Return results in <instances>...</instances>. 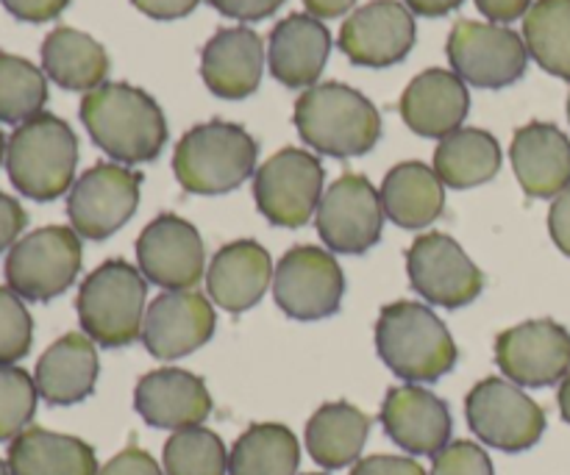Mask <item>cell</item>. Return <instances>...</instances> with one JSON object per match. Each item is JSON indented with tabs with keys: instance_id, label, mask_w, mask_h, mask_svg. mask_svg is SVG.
Returning a JSON list of instances; mask_svg holds the SVG:
<instances>
[{
	"instance_id": "obj_1",
	"label": "cell",
	"mask_w": 570,
	"mask_h": 475,
	"mask_svg": "<svg viewBox=\"0 0 570 475\" xmlns=\"http://www.w3.org/2000/svg\"><path fill=\"white\" fill-rule=\"evenodd\" d=\"M81 122L89 139L120 165L154 161L167 145V120L145 89L109 81L81 100Z\"/></svg>"
},
{
	"instance_id": "obj_2",
	"label": "cell",
	"mask_w": 570,
	"mask_h": 475,
	"mask_svg": "<svg viewBox=\"0 0 570 475\" xmlns=\"http://www.w3.org/2000/svg\"><path fill=\"white\" fill-rule=\"evenodd\" d=\"M295 128L312 150L334 159H354L376 148L382 115L348 83H315L295 100Z\"/></svg>"
},
{
	"instance_id": "obj_3",
	"label": "cell",
	"mask_w": 570,
	"mask_h": 475,
	"mask_svg": "<svg viewBox=\"0 0 570 475\" xmlns=\"http://www.w3.org/2000/svg\"><path fill=\"white\" fill-rule=\"evenodd\" d=\"M376 350L384 365L410 384L440 382L456 367V343L429 306L387 304L376 323Z\"/></svg>"
},
{
	"instance_id": "obj_4",
	"label": "cell",
	"mask_w": 570,
	"mask_h": 475,
	"mask_svg": "<svg viewBox=\"0 0 570 475\" xmlns=\"http://www.w3.org/2000/svg\"><path fill=\"white\" fill-rule=\"evenodd\" d=\"M78 165V139L61 117H31L14 128L6 145V172L26 198L48 204L72 189Z\"/></svg>"
},
{
	"instance_id": "obj_5",
	"label": "cell",
	"mask_w": 570,
	"mask_h": 475,
	"mask_svg": "<svg viewBox=\"0 0 570 475\" xmlns=\"http://www.w3.org/2000/svg\"><path fill=\"white\" fill-rule=\"evenodd\" d=\"M259 145L237 122L209 120L189 128L173 154V172L193 195H226L254 176Z\"/></svg>"
},
{
	"instance_id": "obj_6",
	"label": "cell",
	"mask_w": 570,
	"mask_h": 475,
	"mask_svg": "<svg viewBox=\"0 0 570 475\" xmlns=\"http://www.w3.org/2000/svg\"><path fill=\"white\" fill-rule=\"evenodd\" d=\"M148 281L126 259L95 267L78 289V320L83 334L100 348H126L142 337Z\"/></svg>"
},
{
	"instance_id": "obj_7",
	"label": "cell",
	"mask_w": 570,
	"mask_h": 475,
	"mask_svg": "<svg viewBox=\"0 0 570 475\" xmlns=\"http://www.w3.org/2000/svg\"><path fill=\"white\" fill-rule=\"evenodd\" d=\"M81 270V237L72 228L48 226L22 237L6 259V284L31 304L59 298Z\"/></svg>"
},
{
	"instance_id": "obj_8",
	"label": "cell",
	"mask_w": 570,
	"mask_h": 475,
	"mask_svg": "<svg viewBox=\"0 0 570 475\" xmlns=\"http://www.w3.org/2000/svg\"><path fill=\"white\" fill-rule=\"evenodd\" d=\"M465 417L484 445L507 454L534 448L546 432V412L540 404L507 378L479 382L465 398Z\"/></svg>"
},
{
	"instance_id": "obj_9",
	"label": "cell",
	"mask_w": 570,
	"mask_h": 475,
	"mask_svg": "<svg viewBox=\"0 0 570 475\" xmlns=\"http://www.w3.org/2000/svg\"><path fill=\"white\" fill-rule=\"evenodd\" d=\"M323 178L321 159L309 150H278L254 172L256 209L273 226H306L321 206Z\"/></svg>"
},
{
	"instance_id": "obj_10",
	"label": "cell",
	"mask_w": 570,
	"mask_h": 475,
	"mask_svg": "<svg viewBox=\"0 0 570 475\" xmlns=\"http://www.w3.org/2000/svg\"><path fill=\"white\" fill-rule=\"evenodd\" d=\"M445 53L456 76L479 89L510 87L521 81L529 65V50L521 33L493 22H454Z\"/></svg>"
},
{
	"instance_id": "obj_11",
	"label": "cell",
	"mask_w": 570,
	"mask_h": 475,
	"mask_svg": "<svg viewBox=\"0 0 570 475\" xmlns=\"http://www.w3.org/2000/svg\"><path fill=\"white\" fill-rule=\"evenodd\" d=\"M345 293L343 267L317 245H295L273 273V298L293 320H323L340 311Z\"/></svg>"
},
{
	"instance_id": "obj_12",
	"label": "cell",
	"mask_w": 570,
	"mask_h": 475,
	"mask_svg": "<svg viewBox=\"0 0 570 475\" xmlns=\"http://www.w3.org/2000/svg\"><path fill=\"white\" fill-rule=\"evenodd\" d=\"M139 187H142V176L128 167L111 165V161H98L89 167L72 184L70 198H67V217H70L72 231L92 243L109 239L137 211Z\"/></svg>"
},
{
	"instance_id": "obj_13",
	"label": "cell",
	"mask_w": 570,
	"mask_h": 475,
	"mask_svg": "<svg viewBox=\"0 0 570 475\" xmlns=\"http://www.w3.org/2000/svg\"><path fill=\"white\" fill-rule=\"evenodd\" d=\"M406 273L415 293L443 309H462L484 289V276L449 234H423L406 250Z\"/></svg>"
},
{
	"instance_id": "obj_14",
	"label": "cell",
	"mask_w": 570,
	"mask_h": 475,
	"mask_svg": "<svg viewBox=\"0 0 570 475\" xmlns=\"http://www.w3.org/2000/svg\"><path fill=\"white\" fill-rule=\"evenodd\" d=\"M382 195L365 176L345 172L323 192L317 206V234L334 254H367L382 239Z\"/></svg>"
},
{
	"instance_id": "obj_15",
	"label": "cell",
	"mask_w": 570,
	"mask_h": 475,
	"mask_svg": "<svg viewBox=\"0 0 570 475\" xmlns=\"http://www.w3.org/2000/svg\"><path fill=\"white\" fill-rule=\"evenodd\" d=\"M495 365L518 387H554L570 373V334L554 320H529L495 339Z\"/></svg>"
},
{
	"instance_id": "obj_16",
	"label": "cell",
	"mask_w": 570,
	"mask_h": 475,
	"mask_svg": "<svg viewBox=\"0 0 570 475\" xmlns=\"http://www.w3.org/2000/svg\"><path fill=\"white\" fill-rule=\"evenodd\" d=\"M137 265L145 281L184 293L204 278V239L198 228L176 215H159L137 239Z\"/></svg>"
},
{
	"instance_id": "obj_17",
	"label": "cell",
	"mask_w": 570,
	"mask_h": 475,
	"mask_svg": "<svg viewBox=\"0 0 570 475\" xmlns=\"http://www.w3.org/2000/svg\"><path fill=\"white\" fill-rule=\"evenodd\" d=\"M415 37V17L404 3L373 0L343 22L337 44L356 67L384 70L410 56Z\"/></svg>"
},
{
	"instance_id": "obj_18",
	"label": "cell",
	"mask_w": 570,
	"mask_h": 475,
	"mask_svg": "<svg viewBox=\"0 0 570 475\" xmlns=\"http://www.w3.org/2000/svg\"><path fill=\"white\" fill-rule=\"evenodd\" d=\"M217 326L209 298L200 293H161L145 311L142 343L150 356L161 362L181 359L204 348Z\"/></svg>"
},
{
	"instance_id": "obj_19",
	"label": "cell",
	"mask_w": 570,
	"mask_h": 475,
	"mask_svg": "<svg viewBox=\"0 0 570 475\" xmlns=\"http://www.w3.org/2000/svg\"><path fill=\"white\" fill-rule=\"evenodd\" d=\"M379 420L387 437L412 456H438L454 428L449 406L417 384L387 389Z\"/></svg>"
},
{
	"instance_id": "obj_20",
	"label": "cell",
	"mask_w": 570,
	"mask_h": 475,
	"mask_svg": "<svg viewBox=\"0 0 570 475\" xmlns=\"http://www.w3.org/2000/svg\"><path fill=\"white\" fill-rule=\"evenodd\" d=\"M134 409L148 426L181 432L200 426L212 415V395L204 378L178 367H161L139 378Z\"/></svg>"
},
{
	"instance_id": "obj_21",
	"label": "cell",
	"mask_w": 570,
	"mask_h": 475,
	"mask_svg": "<svg viewBox=\"0 0 570 475\" xmlns=\"http://www.w3.org/2000/svg\"><path fill=\"white\" fill-rule=\"evenodd\" d=\"M273 273L276 267L265 245L254 239H237V243L223 245L212 265L206 267V289L223 311L243 315L265 298Z\"/></svg>"
},
{
	"instance_id": "obj_22",
	"label": "cell",
	"mask_w": 570,
	"mask_h": 475,
	"mask_svg": "<svg viewBox=\"0 0 570 475\" xmlns=\"http://www.w3.org/2000/svg\"><path fill=\"white\" fill-rule=\"evenodd\" d=\"M471 111V92L456 72L432 67L410 81L401 95L406 128L426 139H445L460 131Z\"/></svg>"
},
{
	"instance_id": "obj_23",
	"label": "cell",
	"mask_w": 570,
	"mask_h": 475,
	"mask_svg": "<svg viewBox=\"0 0 570 475\" xmlns=\"http://www.w3.org/2000/svg\"><path fill=\"white\" fill-rule=\"evenodd\" d=\"M510 159L529 198L549 200L570 187V139L554 122L534 120L518 128Z\"/></svg>"
},
{
	"instance_id": "obj_24",
	"label": "cell",
	"mask_w": 570,
	"mask_h": 475,
	"mask_svg": "<svg viewBox=\"0 0 570 475\" xmlns=\"http://www.w3.org/2000/svg\"><path fill=\"white\" fill-rule=\"evenodd\" d=\"M265 70V44L250 28H220L200 53V76L212 95L243 100L259 89Z\"/></svg>"
},
{
	"instance_id": "obj_25",
	"label": "cell",
	"mask_w": 570,
	"mask_h": 475,
	"mask_svg": "<svg viewBox=\"0 0 570 475\" xmlns=\"http://www.w3.org/2000/svg\"><path fill=\"white\" fill-rule=\"evenodd\" d=\"M332 33L317 17L289 14L271 31L267 42V65L273 78L287 89H309L323 76Z\"/></svg>"
},
{
	"instance_id": "obj_26",
	"label": "cell",
	"mask_w": 570,
	"mask_h": 475,
	"mask_svg": "<svg viewBox=\"0 0 570 475\" xmlns=\"http://www.w3.org/2000/svg\"><path fill=\"white\" fill-rule=\"evenodd\" d=\"M98 350L87 334H65L37 362L33 382L50 406H72L87 400L98 384Z\"/></svg>"
},
{
	"instance_id": "obj_27",
	"label": "cell",
	"mask_w": 570,
	"mask_h": 475,
	"mask_svg": "<svg viewBox=\"0 0 570 475\" xmlns=\"http://www.w3.org/2000/svg\"><path fill=\"white\" fill-rule=\"evenodd\" d=\"M11 475H98L92 445L48 428H26L9 445Z\"/></svg>"
},
{
	"instance_id": "obj_28",
	"label": "cell",
	"mask_w": 570,
	"mask_h": 475,
	"mask_svg": "<svg viewBox=\"0 0 570 475\" xmlns=\"http://www.w3.org/2000/svg\"><path fill=\"white\" fill-rule=\"evenodd\" d=\"M384 215L401 228H426L443 215L445 184L423 161H401L382 181Z\"/></svg>"
},
{
	"instance_id": "obj_29",
	"label": "cell",
	"mask_w": 570,
	"mask_h": 475,
	"mask_svg": "<svg viewBox=\"0 0 570 475\" xmlns=\"http://www.w3.org/2000/svg\"><path fill=\"white\" fill-rule=\"evenodd\" d=\"M45 76L70 92H92L109 76V53L98 39L76 28H53L42 42Z\"/></svg>"
},
{
	"instance_id": "obj_30",
	"label": "cell",
	"mask_w": 570,
	"mask_h": 475,
	"mask_svg": "<svg viewBox=\"0 0 570 475\" xmlns=\"http://www.w3.org/2000/svg\"><path fill=\"white\" fill-rule=\"evenodd\" d=\"M371 420L345 400L323 404L306 423V451L326 471H343L360 459Z\"/></svg>"
},
{
	"instance_id": "obj_31",
	"label": "cell",
	"mask_w": 570,
	"mask_h": 475,
	"mask_svg": "<svg viewBox=\"0 0 570 475\" xmlns=\"http://www.w3.org/2000/svg\"><path fill=\"white\" fill-rule=\"evenodd\" d=\"M501 170V145L482 128H460L440 139L434 150V172L445 187L471 189L493 181Z\"/></svg>"
},
{
	"instance_id": "obj_32",
	"label": "cell",
	"mask_w": 570,
	"mask_h": 475,
	"mask_svg": "<svg viewBox=\"0 0 570 475\" xmlns=\"http://www.w3.org/2000/svg\"><path fill=\"white\" fill-rule=\"evenodd\" d=\"M301 448L282 423H254L228 454V475H295Z\"/></svg>"
},
{
	"instance_id": "obj_33",
	"label": "cell",
	"mask_w": 570,
	"mask_h": 475,
	"mask_svg": "<svg viewBox=\"0 0 570 475\" xmlns=\"http://www.w3.org/2000/svg\"><path fill=\"white\" fill-rule=\"evenodd\" d=\"M523 42L546 72L570 81V0H534L523 17Z\"/></svg>"
},
{
	"instance_id": "obj_34",
	"label": "cell",
	"mask_w": 570,
	"mask_h": 475,
	"mask_svg": "<svg viewBox=\"0 0 570 475\" xmlns=\"http://www.w3.org/2000/svg\"><path fill=\"white\" fill-rule=\"evenodd\" d=\"M48 103V78L28 59L0 50V122L22 126L42 115Z\"/></svg>"
},
{
	"instance_id": "obj_35",
	"label": "cell",
	"mask_w": 570,
	"mask_h": 475,
	"mask_svg": "<svg viewBox=\"0 0 570 475\" xmlns=\"http://www.w3.org/2000/svg\"><path fill=\"white\" fill-rule=\"evenodd\" d=\"M165 475H226L228 454L223 439L204 426L173 432L165 443Z\"/></svg>"
},
{
	"instance_id": "obj_36",
	"label": "cell",
	"mask_w": 570,
	"mask_h": 475,
	"mask_svg": "<svg viewBox=\"0 0 570 475\" xmlns=\"http://www.w3.org/2000/svg\"><path fill=\"white\" fill-rule=\"evenodd\" d=\"M39 389L22 367H0V443L20 437L37 415Z\"/></svg>"
},
{
	"instance_id": "obj_37",
	"label": "cell",
	"mask_w": 570,
	"mask_h": 475,
	"mask_svg": "<svg viewBox=\"0 0 570 475\" xmlns=\"http://www.w3.org/2000/svg\"><path fill=\"white\" fill-rule=\"evenodd\" d=\"M33 343V320L20 295L0 287V367L28 356Z\"/></svg>"
},
{
	"instance_id": "obj_38",
	"label": "cell",
	"mask_w": 570,
	"mask_h": 475,
	"mask_svg": "<svg viewBox=\"0 0 570 475\" xmlns=\"http://www.w3.org/2000/svg\"><path fill=\"white\" fill-rule=\"evenodd\" d=\"M432 459V475H493L488 451L468 439L449 443Z\"/></svg>"
},
{
	"instance_id": "obj_39",
	"label": "cell",
	"mask_w": 570,
	"mask_h": 475,
	"mask_svg": "<svg viewBox=\"0 0 570 475\" xmlns=\"http://www.w3.org/2000/svg\"><path fill=\"white\" fill-rule=\"evenodd\" d=\"M287 0H209L212 9L220 11L223 17H232L239 22H256L276 14Z\"/></svg>"
},
{
	"instance_id": "obj_40",
	"label": "cell",
	"mask_w": 570,
	"mask_h": 475,
	"mask_svg": "<svg viewBox=\"0 0 570 475\" xmlns=\"http://www.w3.org/2000/svg\"><path fill=\"white\" fill-rule=\"evenodd\" d=\"M98 475H165V473H161V467L156 465V459L148 454V451L131 445V448L120 451L115 459H109V465L100 467Z\"/></svg>"
},
{
	"instance_id": "obj_41",
	"label": "cell",
	"mask_w": 570,
	"mask_h": 475,
	"mask_svg": "<svg viewBox=\"0 0 570 475\" xmlns=\"http://www.w3.org/2000/svg\"><path fill=\"white\" fill-rule=\"evenodd\" d=\"M0 3L22 22H50L70 6V0H0Z\"/></svg>"
},
{
	"instance_id": "obj_42",
	"label": "cell",
	"mask_w": 570,
	"mask_h": 475,
	"mask_svg": "<svg viewBox=\"0 0 570 475\" xmlns=\"http://www.w3.org/2000/svg\"><path fill=\"white\" fill-rule=\"evenodd\" d=\"M351 475H426L415 459H406V456H367L354 465Z\"/></svg>"
},
{
	"instance_id": "obj_43",
	"label": "cell",
	"mask_w": 570,
	"mask_h": 475,
	"mask_svg": "<svg viewBox=\"0 0 570 475\" xmlns=\"http://www.w3.org/2000/svg\"><path fill=\"white\" fill-rule=\"evenodd\" d=\"M26 222H28V215L20 206V200L0 192V254H3L6 248H14L17 237L22 234Z\"/></svg>"
},
{
	"instance_id": "obj_44",
	"label": "cell",
	"mask_w": 570,
	"mask_h": 475,
	"mask_svg": "<svg viewBox=\"0 0 570 475\" xmlns=\"http://www.w3.org/2000/svg\"><path fill=\"white\" fill-rule=\"evenodd\" d=\"M549 234L557 248L570 259V187L557 195L549 211Z\"/></svg>"
},
{
	"instance_id": "obj_45",
	"label": "cell",
	"mask_w": 570,
	"mask_h": 475,
	"mask_svg": "<svg viewBox=\"0 0 570 475\" xmlns=\"http://www.w3.org/2000/svg\"><path fill=\"white\" fill-rule=\"evenodd\" d=\"M131 3L154 20H181L198 9L200 0H131Z\"/></svg>"
},
{
	"instance_id": "obj_46",
	"label": "cell",
	"mask_w": 570,
	"mask_h": 475,
	"mask_svg": "<svg viewBox=\"0 0 570 475\" xmlns=\"http://www.w3.org/2000/svg\"><path fill=\"white\" fill-rule=\"evenodd\" d=\"M476 9L490 22H515L527 17V11L532 9V0H476Z\"/></svg>"
},
{
	"instance_id": "obj_47",
	"label": "cell",
	"mask_w": 570,
	"mask_h": 475,
	"mask_svg": "<svg viewBox=\"0 0 570 475\" xmlns=\"http://www.w3.org/2000/svg\"><path fill=\"white\" fill-rule=\"evenodd\" d=\"M462 3H465V0H404L406 9H410L412 14L421 17H443L449 14V11L460 9Z\"/></svg>"
},
{
	"instance_id": "obj_48",
	"label": "cell",
	"mask_w": 570,
	"mask_h": 475,
	"mask_svg": "<svg viewBox=\"0 0 570 475\" xmlns=\"http://www.w3.org/2000/svg\"><path fill=\"white\" fill-rule=\"evenodd\" d=\"M356 0H304V6L309 9L312 17L317 20H332V17H343L345 11L354 9Z\"/></svg>"
},
{
	"instance_id": "obj_49",
	"label": "cell",
	"mask_w": 570,
	"mask_h": 475,
	"mask_svg": "<svg viewBox=\"0 0 570 475\" xmlns=\"http://www.w3.org/2000/svg\"><path fill=\"white\" fill-rule=\"evenodd\" d=\"M557 400H560L562 420H566L570 426V373L560 382V395H557Z\"/></svg>"
},
{
	"instance_id": "obj_50",
	"label": "cell",
	"mask_w": 570,
	"mask_h": 475,
	"mask_svg": "<svg viewBox=\"0 0 570 475\" xmlns=\"http://www.w3.org/2000/svg\"><path fill=\"white\" fill-rule=\"evenodd\" d=\"M6 137H3V131H0V161H6Z\"/></svg>"
},
{
	"instance_id": "obj_51",
	"label": "cell",
	"mask_w": 570,
	"mask_h": 475,
	"mask_svg": "<svg viewBox=\"0 0 570 475\" xmlns=\"http://www.w3.org/2000/svg\"><path fill=\"white\" fill-rule=\"evenodd\" d=\"M0 475H11V471H9V465H6L3 459H0Z\"/></svg>"
},
{
	"instance_id": "obj_52",
	"label": "cell",
	"mask_w": 570,
	"mask_h": 475,
	"mask_svg": "<svg viewBox=\"0 0 570 475\" xmlns=\"http://www.w3.org/2000/svg\"><path fill=\"white\" fill-rule=\"evenodd\" d=\"M568 120H570V95H568Z\"/></svg>"
},
{
	"instance_id": "obj_53",
	"label": "cell",
	"mask_w": 570,
	"mask_h": 475,
	"mask_svg": "<svg viewBox=\"0 0 570 475\" xmlns=\"http://www.w3.org/2000/svg\"><path fill=\"white\" fill-rule=\"evenodd\" d=\"M306 475H323V473H306Z\"/></svg>"
}]
</instances>
